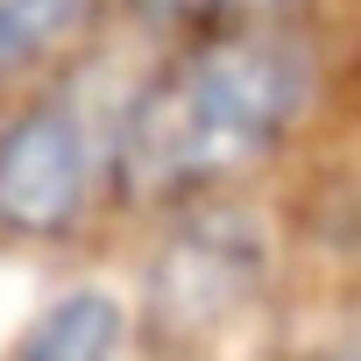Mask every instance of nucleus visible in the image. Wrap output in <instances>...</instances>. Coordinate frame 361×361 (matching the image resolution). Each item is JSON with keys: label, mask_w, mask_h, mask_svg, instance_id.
I'll return each instance as SVG.
<instances>
[{"label": "nucleus", "mask_w": 361, "mask_h": 361, "mask_svg": "<svg viewBox=\"0 0 361 361\" xmlns=\"http://www.w3.org/2000/svg\"><path fill=\"white\" fill-rule=\"evenodd\" d=\"M128 8L149 22V29H206V36H227V29H248L290 0H128Z\"/></svg>", "instance_id": "5"}, {"label": "nucleus", "mask_w": 361, "mask_h": 361, "mask_svg": "<svg viewBox=\"0 0 361 361\" xmlns=\"http://www.w3.org/2000/svg\"><path fill=\"white\" fill-rule=\"evenodd\" d=\"M99 15V0H0V71H22L71 43Z\"/></svg>", "instance_id": "4"}, {"label": "nucleus", "mask_w": 361, "mask_h": 361, "mask_svg": "<svg viewBox=\"0 0 361 361\" xmlns=\"http://www.w3.org/2000/svg\"><path fill=\"white\" fill-rule=\"evenodd\" d=\"M305 99L312 57L290 36H206L128 99L114 135V192L128 206L206 199L283 149Z\"/></svg>", "instance_id": "1"}, {"label": "nucleus", "mask_w": 361, "mask_h": 361, "mask_svg": "<svg viewBox=\"0 0 361 361\" xmlns=\"http://www.w3.org/2000/svg\"><path fill=\"white\" fill-rule=\"evenodd\" d=\"M121 354V305L106 290H64L8 361H114Z\"/></svg>", "instance_id": "3"}, {"label": "nucleus", "mask_w": 361, "mask_h": 361, "mask_svg": "<svg viewBox=\"0 0 361 361\" xmlns=\"http://www.w3.org/2000/svg\"><path fill=\"white\" fill-rule=\"evenodd\" d=\"M92 121L71 99H36L0 128V227L22 241H57L92 199Z\"/></svg>", "instance_id": "2"}]
</instances>
